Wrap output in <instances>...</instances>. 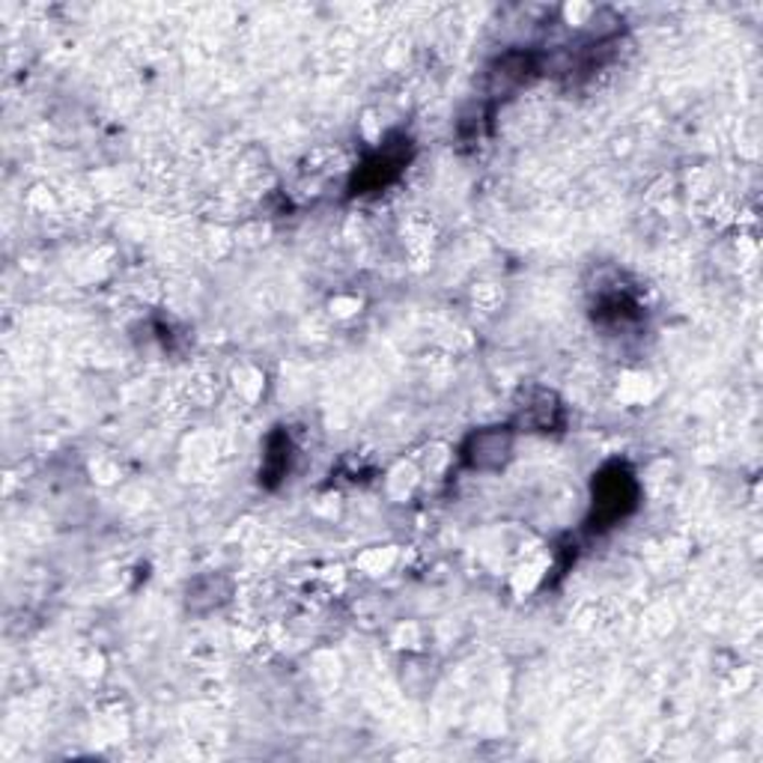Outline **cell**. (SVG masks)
<instances>
[{"mask_svg":"<svg viewBox=\"0 0 763 763\" xmlns=\"http://www.w3.org/2000/svg\"><path fill=\"white\" fill-rule=\"evenodd\" d=\"M638 486L626 465H605L593 480V528H612L614 522L624 520L636 508Z\"/></svg>","mask_w":763,"mask_h":763,"instance_id":"1","label":"cell"},{"mask_svg":"<svg viewBox=\"0 0 763 763\" xmlns=\"http://www.w3.org/2000/svg\"><path fill=\"white\" fill-rule=\"evenodd\" d=\"M510 451H513V433L508 427H489L480 429V433H475L472 439L465 441L463 460L472 468L492 472V468H501V465L508 463Z\"/></svg>","mask_w":763,"mask_h":763,"instance_id":"2","label":"cell"},{"mask_svg":"<svg viewBox=\"0 0 763 763\" xmlns=\"http://www.w3.org/2000/svg\"><path fill=\"white\" fill-rule=\"evenodd\" d=\"M403 162H405V152L403 150L393 152V147H385L382 152L371 155V159L364 162V167L355 174V186H352V188H359L355 195H367V191H376V188L388 186L393 176L400 174Z\"/></svg>","mask_w":763,"mask_h":763,"instance_id":"3","label":"cell"},{"mask_svg":"<svg viewBox=\"0 0 763 763\" xmlns=\"http://www.w3.org/2000/svg\"><path fill=\"white\" fill-rule=\"evenodd\" d=\"M531 72H534L531 54L510 51V54H504V58L498 60L496 70L489 72V90H492V96L510 93V90H516V87H520Z\"/></svg>","mask_w":763,"mask_h":763,"instance_id":"4","label":"cell"},{"mask_svg":"<svg viewBox=\"0 0 763 763\" xmlns=\"http://www.w3.org/2000/svg\"><path fill=\"white\" fill-rule=\"evenodd\" d=\"M289 465V439L287 436H272L268 439V453H266V484L268 480H280L287 475Z\"/></svg>","mask_w":763,"mask_h":763,"instance_id":"5","label":"cell"}]
</instances>
